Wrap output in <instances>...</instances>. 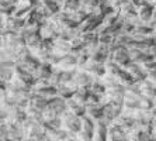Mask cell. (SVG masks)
I'll list each match as a JSON object with an SVG mask.
<instances>
[{"mask_svg": "<svg viewBox=\"0 0 156 141\" xmlns=\"http://www.w3.org/2000/svg\"><path fill=\"white\" fill-rule=\"evenodd\" d=\"M110 59H113L114 62H117L118 65L125 66L127 64L131 62V57H129V48L125 47V45H120L117 44L115 41L110 44Z\"/></svg>", "mask_w": 156, "mask_h": 141, "instance_id": "6da1fadb", "label": "cell"}, {"mask_svg": "<svg viewBox=\"0 0 156 141\" xmlns=\"http://www.w3.org/2000/svg\"><path fill=\"white\" fill-rule=\"evenodd\" d=\"M62 128H65L70 135H76L82 130V117L73 114L69 110H66L62 114Z\"/></svg>", "mask_w": 156, "mask_h": 141, "instance_id": "7a4b0ae2", "label": "cell"}, {"mask_svg": "<svg viewBox=\"0 0 156 141\" xmlns=\"http://www.w3.org/2000/svg\"><path fill=\"white\" fill-rule=\"evenodd\" d=\"M52 48H54V41L42 40L40 44H37L35 47L30 48V50L37 59H40L41 62H48V59L52 54Z\"/></svg>", "mask_w": 156, "mask_h": 141, "instance_id": "3957f363", "label": "cell"}, {"mask_svg": "<svg viewBox=\"0 0 156 141\" xmlns=\"http://www.w3.org/2000/svg\"><path fill=\"white\" fill-rule=\"evenodd\" d=\"M51 20L56 24V27L59 28V31H61V30L75 28V27H77V23L73 21L72 17H70L68 13H65V11H62V10H59L54 17H51Z\"/></svg>", "mask_w": 156, "mask_h": 141, "instance_id": "277c9868", "label": "cell"}, {"mask_svg": "<svg viewBox=\"0 0 156 141\" xmlns=\"http://www.w3.org/2000/svg\"><path fill=\"white\" fill-rule=\"evenodd\" d=\"M82 69L87 71L89 73L94 76V78H98V79H101L103 76L105 75V62H100V61H96L93 58H89V61L84 64V66Z\"/></svg>", "mask_w": 156, "mask_h": 141, "instance_id": "5b68a950", "label": "cell"}, {"mask_svg": "<svg viewBox=\"0 0 156 141\" xmlns=\"http://www.w3.org/2000/svg\"><path fill=\"white\" fill-rule=\"evenodd\" d=\"M122 112H124L122 105H117V103L110 102V103L104 105V117H103V119L108 124H111L114 120L118 119V117L122 114Z\"/></svg>", "mask_w": 156, "mask_h": 141, "instance_id": "8992f818", "label": "cell"}, {"mask_svg": "<svg viewBox=\"0 0 156 141\" xmlns=\"http://www.w3.org/2000/svg\"><path fill=\"white\" fill-rule=\"evenodd\" d=\"M100 23H101V18H98L94 14H89V17L86 20H83L80 24H77V28L80 30V33H96Z\"/></svg>", "mask_w": 156, "mask_h": 141, "instance_id": "52a82bcc", "label": "cell"}, {"mask_svg": "<svg viewBox=\"0 0 156 141\" xmlns=\"http://www.w3.org/2000/svg\"><path fill=\"white\" fill-rule=\"evenodd\" d=\"M55 68L61 69V71H75V69H79L76 55L73 54V52H70V54H66L65 57H61L58 65L55 66Z\"/></svg>", "mask_w": 156, "mask_h": 141, "instance_id": "ba28073f", "label": "cell"}, {"mask_svg": "<svg viewBox=\"0 0 156 141\" xmlns=\"http://www.w3.org/2000/svg\"><path fill=\"white\" fill-rule=\"evenodd\" d=\"M93 80H94V76L91 75V73H89L84 69H77L72 82L77 87H89L93 83Z\"/></svg>", "mask_w": 156, "mask_h": 141, "instance_id": "9c48e42d", "label": "cell"}, {"mask_svg": "<svg viewBox=\"0 0 156 141\" xmlns=\"http://www.w3.org/2000/svg\"><path fill=\"white\" fill-rule=\"evenodd\" d=\"M27 117H28V114H27L26 109H23V107H20V106L14 105L10 110H9V116H7V120H6V121H9V123H14V124H21Z\"/></svg>", "mask_w": 156, "mask_h": 141, "instance_id": "30bf717a", "label": "cell"}, {"mask_svg": "<svg viewBox=\"0 0 156 141\" xmlns=\"http://www.w3.org/2000/svg\"><path fill=\"white\" fill-rule=\"evenodd\" d=\"M131 73V76L135 79V82H142V80L148 79V75H146L145 69L142 68L141 64H136V62H132L131 61L129 64H127L125 66H122Z\"/></svg>", "mask_w": 156, "mask_h": 141, "instance_id": "8fae6325", "label": "cell"}, {"mask_svg": "<svg viewBox=\"0 0 156 141\" xmlns=\"http://www.w3.org/2000/svg\"><path fill=\"white\" fill-rule=\"evenodd\" d=\"M108 141H128V131L115 123L108 127Z\"/></svg>", "mask_w": 156, "mask_h": 141, "instance_id": "7c38bea8", "label": "cell"}, {"mask_svg": "<svg viewBox=\"0 0 156 141\" xmlns=\"http://www.w3.org/2000/svg\"><path fill=\"white\" fill-rule=\"evenodd\" d=\"M52 52H54L55 55H58L59 58H61V57H65L66 54L73 52L72 44H70L69 41L62 40V38H56V40H54V48H52Z\"/></svg>", "mask_w": 156, "mask_h": 141, "instance_id": "4fadbf2b", "label": "cell"}, {"mask_svg": "<svg viewBox=\"0 0 156 141\" xmlns=\"http://www.w3.org/2000/svg\"><path fill=\"white\" fill-rule=\"evenodd\" d=\"M47 134V128L44 126V123H38V121H34L31 124L28 130L26 133V138H31L34 141H38L41 137H44Z\"/></svg>", "mask_w": 156, "mask_h": 141, "instance_id": "5bb4252c", "label": "cell"}, {"mask_svg": "<svg viewBox=\"0 0 156 141\" xmlns=\"http://www.w3.org/2000/svg\"><path fill=\"white\" fill-rule=\"evenodd\" d=\"M108 127L110 124L104 119L96 121L94 141H108Z\"/></svg>", "mask_w": 156, "mask_h": 141, "instance_id": "9a60e30c", "label": "cell"}, {"mask_svg": "<svg viewBox=\"0 0 156 141\" xmlns=\"http://www.w3.org/2000/svg\"><path fill=\"white\" fill-rule=\"evenodd\" d=\"M129 57L132 62H136V64H145V62L151 61L152 59V55L149 54L146 50H139V48H129Z\"/></svg>", "mask_w": 156, "mask_h": 141, "instance_id": "2e32d148", "label": "cell"}, {"mask_svg": "<svg viewBox=\"0 0 156 141\" xmlns=\"http://www.w3.org/2000/svg\"><path fill=\"white\" fill-rule=\"evenodd\" d=\"M141 95H135L132 92H128L125 93V99H124V109H128V110H136V109L141 107Z\"/></svg>", "mask_w": 156, "mask_h": 141, "instance_id": "e0dca14e", "label": "cell"}, {"mask_svg": "<svg viewBox=\"0 0 156 141\" xmlns=\"http://www.w3.org/2000/svg\"><path fill=\"white\" fill-rule=\"evenodd\" d=\"M153 6L152 4H146V3H141L138 6V17L142 23H149L152 21V17H153Z\"/></svg>", "mask_w": 156, "mask_h": 141, "instance_id": "ac0fdd59", "label": "cell"}, {"mask_svg": "<svg viewBox=\"0 0 156 141\" xmlns=\"http://www.w3.org/2000/svg\"><path fill=\"white\" fill-rule=\"evenodd\" d=\"M54 66L51 64H48V62H41L38 68L34 71V76H35V79H49V76L52 75L54 72Z\"/></svg>", "mask_w": 156, "mask_h": 141, "instance_id": "d6986e66", "label": "cell"}, {"mask_svg": "<svg viewBox=\"0 0 156 141\" xmlns=\"http://www.w3.org/2000/svg\"><path fill=\"white\" fill-rule=\"evenodd\" d=\"M86 114L89 117L94 120V121H98L104 117V106L101 105H89L86 106Z\"/></svg>", "mask_w": 156, "mask_h": 141, "instance_id": "ffe728a7", "label": "cell"}, {"mask_svg": "<svg viewBox=\"0 0 156 141\" xmlns=\"http://www.w3.org/2000/svg\"><path fill=\"white\" fill-rule=\"evenodd\" d=\"M56 87H58V96L66 99V100H68V99H72L75 92L77 91V86L73 82L68 83V85H59V86H56Z\"/></svg>", "mask_w": 156, "mask_h": 141, "instance_id": "44dd1931", "label": "cell"}, {"mask_svg": "<svg viewBox=\"0 0 156 141\" xmlns=\"http://www.w3.org/2000/svg\"><path fill=\"white\" fill-rule=\"evenodd\" d=\"M141 91H142V96L151 98L153 100H156V85L149 79H145L141 82Z\"/></svg>", "mask_w": 156, "mask_h": 141, "instance_id": "7402d4cb", "label": "cell"}, {"mask_svg": "<svg viewBox=\"0 0 156 141\" xmlns=\"http://www.w3.org/2000/svg\"><path fill=\"white\" fill-rule=\"evenodd\" d=\"M47 134L51 137L52 141H66L70 137V134L65 128H48Z\"/></svg>", "mask_w": 156, "mask_h": 141, "instance_id": "603a6c76", "label": "cell"}, {"mask_svg": "<svg viewBox=\"0 0 156 141\" xmlns=\"http://www.w3.org/2000/svg\"><path fill=\"white\" fill-rule=\"evenodd\" d=\"M90 89L89 87H77V91L75 92V95H73V100L77 102V103H80V105L86 106L87 102H89V98H90Z\"/></svg>", "mask_w": 156, "mask_h": 141, "instance_id": "cb8c5ba5", "label": "cell"}, {"mask_svg": "<svg viewBox=\"0 0 156 141\" xmlns=\"http://www.w3.org/2000/svg\"><path fill=\"white\" fill-rule=\"evenodd\" d=\"M66 105H68V110L72 112L73 114H76V116H79V117L86 116V106L80 105V103L75 102L73 99H68V100H66Z\"/></svg>", "mask_w": 156, "mask_h": 141, "instance_id": "d4e9b609", "label": "cell"}, {"mask_svg": "<svg viewBox=\"0 0 156 141\" xmlns=\"http://www.w3.org/2000/svg\"><path fill=\"white\" fill-rule=\"evenodd\" d=\"M135 121L136 120L134 119L132 116H128V114H121L118 119H115L113 121V123H115V124H118V126H121L122 128H125V130H131V128H134V126H135Z\"/></svg>", "mask_w": 156, "mask_h": 141, "instance_id": "484cf974", "label": "cell"}, {"mask_svg": "<svg viewBox=\"0 0 156 141\" xmlns=\"http://www.w3.org/2000/svg\"><path fill=\"white\" fill-rule=\"evenodd\" d=\"M151 138H152V134L144 133L136 128L128 130V141H151Z\"/></svg>", "mask_w": 156, "mask_h": 141, "instance_id": "4316f807", "label": "cell"}, {"mask_svg": "<svg viewBox=\"0 0 156 141\" xmlns=\"http://www.w3.org/2000/svg\"><path fill=\"white\" fill-rule=\"evenodd\" d=\"M61 10L68 13V14H72L73 11H76L77 9H80V0H61Z\"/></svg>", "mask_w": 156, "mask_h": 141, "instance_id": "83f0119b", "label": "cell"}, {"mask_svg": "<svg viewBox=\"0 0 156 141\" xmlns=\"http://www.w3.org/2000/svg\"><path fill=\"white\" fill-rule=\"evenodd\" d=\"M115 79L118 80V82L122 85V86H125V87H128L129 85H132V83L135 82V79L131 76V73L128 72L125 68H121L120 69V72L115 75Z\"/></svg>", "mask_w": 156, "mask_h": 141, "instance_id": "f1b7e54d", "label": "cell"}, {"mask_svg": "<svg viewBox=\"0 0 156 141\" xmlns=\"http://www.w3.org/2000/svg\"><path fill=\"white\" fill-rule=\"evenodd\" d=\"M153 127H155V124H153L152 120L144 119V120H136V121H135L134 128H136V130H139V131H144V133L152 134Z\"/></svg>", "mask_w": 156, "mask_h": 141, "instance_id": "f546056e", "label": "cell"}, {"mask_svg": "<svg viewBox=\"0 0 156 141\" xmlns=\"http://www.w3.org/2000/svg\"><path fill=\"white\" fill-rule=\"evenodd\" d=\"M16 75L14 66L10 65H0V76H2V82H11Z\"/></svg>", "mask_w": 156, "mask_h": 141, "instance_id": "4dcf8cb0", "label": "cell"}, {"mask_svg": "<svg viewBox=\"0 0 156 141\" xmlns=\"http://www.w3.org/2000/svg\"><path fill=\"white\" fill-rule=\"evenodd\" d=\"M89 89H90L91 93L100 95V96H103V95L107 92V87H105L104 82H103L101 79H98V78H94V80H93V83L89 86Z\"/></svg>", "mask_w": 156, "mask_h": 141, "instance_id": "1f68e13d", "label": "cell"}, {"mask_svg": "<svg viewBox=\"0 0 156 141\" xmlns=\"http://www.w3.org/2000/svg\"><path fill=\"white\" fill-rule=\"evenodd\" d=\"M142 68L145 69L146 75H148V79L152 80V82H155L156 80V61L151 59V61L142 64Z\"/></svg>", "mask_w": 156, "mask_h": 141, "instance_id": "d6a6232c", "label": "cell"}, {"mask_svg": "<svg viewBox=\"0 0 156 141\" xmlns=\"http://www.w3.org/2000/svg\"><path fill=\"white\" fill-rule=\"evenodd\" d=\"M100 2H101V0H80V6H82V9L86 10L89 14H91V13L98 7Z\"/></svg>", "mask_w": 156, "mask_h": 141, "instance_id": "836d02e7", "label": "cell"}, {"mask_svg": "<svg viewBox=\"0 0 156 141\" xmlns=\"http://www.w3.org/2000/svg\"><path fill=\"white\" fill-rule=\"evenodd\" d=\"M94 128H96V121L91 117H89L87 114L82 117V130L94 134Z\"/></svg>", "mask_w": 156, "mask_h": 141, "instance_id": "e575fe53", "label": "cell"}, {"mask_svg": "<svg viewBox=\"0 0 156 141\" xmlns=\"http://www.w3.org/2000/svg\"><path fill=\"white\" fill-rule=\"evenodd\" d=\"M69 16L72 17L73 21H76L77 24H80V23L83 21V20H86V18L89 17V13H87L86 10H83V9L80 7V9H77L76 11H73L72 14H69Z\"/></svg>", "mask_w": 156, "mask_h": 141, "instance_id": "d590c367", "label": "cell"}, {"mask_svg": "<svg viewBox=\"0 0 156 141\" xmlns=\"http://www.w3.org/2000/svg\"><path fill=\"white\" fill-rule=\"evenodd\" d=\"M76 71L77 69H75V71H61V85H68V83L72 82Z\"/></svg>", "mask_w": 156, "mask_h": 141, "instance_id": "8d00e7d4", "label": "cell"}, {"mask_svg": "<svg viewBox=\"0 0 156 141\" xmlns=\"http://www.w3.org/2000/svg\"><path fill=\"white\" fill-rule=\"evenodd\" d=\"M48 80H49V83H51L52 86H59V85H61V69L55 68Z\"/></svg>", "mask_w": 156, "mask_h": 141, "instance_id": "74e56055", "label": "cell"}, {"mask_svg": "<svg viewBox=\"0 0 156 141\" xmlns=\"http://www.w3.org/2000/svg\"><path fill=\"white\" fill-rule=\"evenodd\" d=\"M114 38H115V37L111 35L108 31H104V33L97 34V40L100 41V43H103V44H107V45H110V44L113 43Z\"/></svg>", "mask_w": 156, "mask_h": 141, "instance_id": "f35d334b", "label": "cell"}, {"mask_svg": "<svg viewBox=\"0 0 156 141\" xmlns=\"http://www.w3.org/2000/svg\"><path fill=\"white\" fill-rule=\"evenodd\" d=\"M155 107V100L151 98H146V96H142L141 98V107L144 110H151V109Z\"/></svg>", "mask_w": 156, "mask_h": 141, "instance_id": "ab89813d", "label": "cell"}, {"mask_svg": "<svg viewBox=\"0 0 156 141\" xmlns=\"http://www.w3.org/2000/svg\"><path fill=\"white\" fill-rule=\"evenodd\" d=\"M44 126L45 128H62V116L58 117V119L49 120V121H44Z\"/></svg>", "mask_w": 156, "mask_h": 141, "instance_id": "60d3db41", "label": "cell"}, {"mask_svg": "<svg viewBox=\"0 0 156 141\" xmlns=\"http://www.w3.org/2000/svg\"><path fill=\"white\" fill-rule=\"evenodd\" d=\"M76 138L79 141H94V134L89 133V131H84V130H80L76 134Z\"/></svg>", "mask_w": 156, "mask_h": 141, "instance_id": "b9f144b4", "label": "cell"}, {"mask_svg": "<svg viewBox=\"0 0 156 141\" xmlns=\"http://www.w3.org/2000/svg\"><path fill=\"white\" fill-rule=\"evenodd\" d=\"M148 52H149L151 55H152V59H153V61H156V43H155V44H152V45L149 47Z\"/></svg>", "mask_w": 156, "mask_h": 141, "instance_id": "7bdbcfd3", "label": "cell"}, {"mask_svg": "<svg viewBox=\"0 0 156 141\" xmlns=\"http://www.w3.org/2000/svg\"><path fill=\"white\" fill-rule=\"evenodd\" d=\"M148 24L151 25V27H153V24H156V10L153 11V17H152V21H149Z\"/></svg>", "mask_w": 156, "mask_h": 141, "instance_id": "ee69618b", "label": "cell"}, {"mask_svg": "<svg viewBox=\"0 0 156 141\" xmlns=\"http://www.w3.org/2000/svg\"><path fill=\"white\" fill-rule=\"evenodd\" d=\"M66 141H79V140H77V138H76V135H70V137L68 138V140H66Z\"/></svg>", "mask_w": 156, "mask_h": 141, "instance_id": "f6af8a7d", "label": "cell"}, {"mask_svg": "<svg viewBox=\"0 0 156 141\" xmlns=\"http://www.w3.org/2000/svg\"><path fill=\"white\" fill-rule=\"evenodd\" d=\"M141 3H146V4H152L153 0H141Z\"/></svg>", "mask_w": 156, "mask_h": 141, "instance_id": "bcb514c9", "label": "cell"}, {"mask_svg": "<svg viewBox=\"0 0 156 141\" xmlns=\"http://www.w3.org/2000/svg\"><path fill=\"white\" fill-rule=\"evenodd\" d=\"M129 2H132V3L136 4V6H139V4H141V0H129Z\"/></svg>", "mask_w": 156, "mask_h": 141, "instance_id": "7dc6e473", "label": "cell"}, {"mask_svg": "<svg viewBox=\"0 0 156 141\" xmlns=\"http://www.w3.org/2000/svg\"><path fill=\"white\" fill-rule=\"evenodd\" d=\"M152 137H153V138H156V124H155V127H153V131H152Z\"/></svg>", "mask_w": 156, "mask_h": 141, "instance_id": "c3c4849f", "label": "cell"}, {"mask_svg": "<svg viewBox=\"0 0 156 141\" xmlns=\"http://www.w3.org/2000/svg\"><path fill=\"white\" fill-rule=\"evenodd\" d=\"M152 28H153V35L156 37V24H153V27H152Z\"/></svg>", "mask_w": 156, "mask_h": 141, "instance_id": "681fc988", "label": "cell"}, {"mask_svg": "<svg viewBox=\"0 0 156 141\" xmlns=\"http://www.w3.org/2000/svg\"><path fill=\"white\" fill-rule=\"evenodd\" d=\"M152 6H153V10H156V0H153V3H152Z\"/></svg>", "mask_w": 156, "mask_h": 141, "instance_id": "f907efd6", "label": "cell"}, {"mask_svg": "<svg viewBox=\"0 0 156 141\" xmlns=\"http://www.w3.org/2000/svg\"><path fill=\"white\" fill-rule=\"evenodd\" d=\"M4 2H11V3H14V4H16V0H4Z\"/></svg>", "mask_w": 156, "mask_h": 141, "instance_id": "816d5d0a", "label": "cell"}, {"mask_svg": "<svg viewBox=\"0 0 156 141\" xmlns=\"http://www.w3.org/2000/svg\"><path fill=\"white\" fill-rule=\"evenodd\" d=\"M23 141H34V140H31V138H24Z\"/></svg>", "mask_w": 156, "mask_h": 141, "instance_id": "f5cc1de1", "label": "cell"}]
</instances>
